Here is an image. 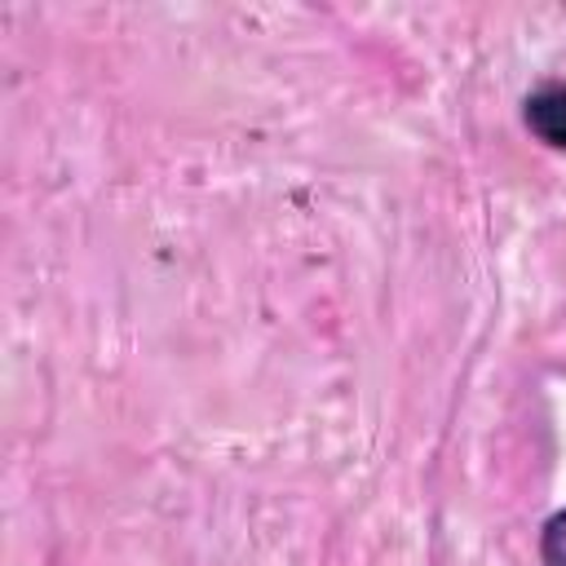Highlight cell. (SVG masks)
Segmentation results:
<instances>
[{
    "label": "cell",
    "mask_w": 566,
    "mask_h": 566,
    "mask_svg": "<svg viewBox=\"0 0 566 566\" xmlns=\"http://www.w3.org/2000/svg\"><path fill=\"white\" fill-rule=\"evenodd\" d=\"M539 557H544V566H566V509L544 522V531H539Z\"/></svg>",
    "instance_id": "obj_2"
},
{
    "label": "cell",
    "mask_w": 566,
    "mask_h": 566,
    "mask_svg": "<svg viewBox=\"0 0 566 566\" xmlns=\"http://www.w3.org/2000/svg\"><path fill=\"white\" fill-rule=\"evenodd\" d=\"M526 128L553 146V150H566V84H539L531 97H526Z\"/></svg>",
    "instance_id": "obj_1"
}]
</instances>
